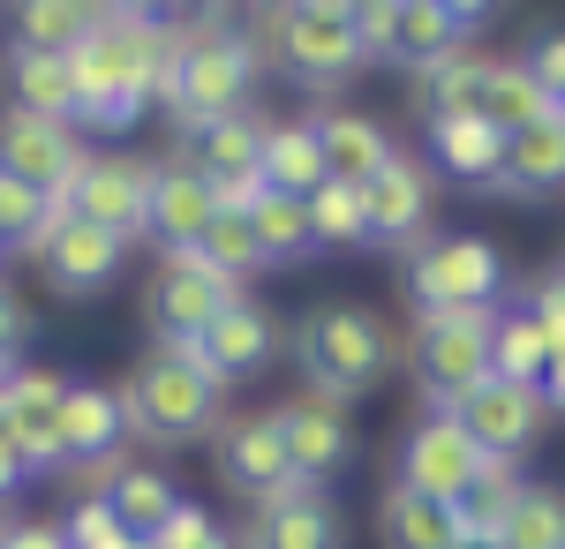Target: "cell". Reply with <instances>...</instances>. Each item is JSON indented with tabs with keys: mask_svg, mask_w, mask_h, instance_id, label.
<instances>
[{
	"mask_svg": "<svg viewBox=\"0 0 565 549\" xmlns=\"http://www.w3.org/2000/svg\"><path fill=\"white\" fill-rule=\"evenodd\" d=\"M0 384H8V377H0Z\"/></svg>",
	"mask_w": 565,
	"mask_h": 549,
	"instance_id": "db71d44e",
	"label": "cell"
},
{
	"mask_svg": "<svg viewBox=\"0 0 565 549\" xmlns=\"http://www.w3.org/2000/svg\"><path fill=\"white\" fill-rule=\"evenodd\" d=\"M505 249L490 234H430L407 256V309L415 324H445V316H498L505 309Z\"/></svg>",
	"mask_w": 565,
	"mask_h": 549,
	"instance_id": "277c9868",
	"label": "cell"
},
{
	"mask_svg": "<svg viewBox=\"0 0 565 549\" xmlns=\"http://www.w3.org/2000/svg\"><path fill=\"white\" fill-rule=\"evenodd\" d=\"M482 76H490L482 53H452V61L423 68V76H415V114H423V121H437V114H476Z\"/></svg>",
	"mask_w": 565,
	"mask_h": 549,
	"instance_id": "e575fe53",
	"label": "cell"
},
{
	"mask_svg": "<svg viewBox=\"0 0 565 549\" xmlns=\"http://www.w3.org/2000/svg\"><path fill=\"white\" fill-rule=\"evenodd\" d=\"M476 466H482V452L468 444V429L452 422V415H423V422L399 437L392 482L415 489V497H430V505H460V489L476 482Z\"/></svg>",
	"mask_w": 565,
	"mask_h": 549,
	"instance_id": "2e32d148",
	"label": "cell"
},
{
	"mask_svg": "<svg viewBox=\"0 0 565 549\" xmlns=\"http://www.w3.org/2000/svg\"><path fill=\"white\" fill-rule=\"evenodd\" d=\"M114 460H129V407H121V384L68 377V391H61V466L106 474Z\"/></svg>",
	"mask_w": 565,
	"mask_h": 549,
	"instance_id": "ffe728a7",
	"label": "cell"
},
{
	"mask_svg": "<svg viewBox=\"0 0 565 549\" xmlns=\"http://www.w3.org/2000/svg\"><path fill=\"white\" fill-rule=\"evenodd\" d=\"M242 294H249V287L218 279L204 256H159V263H151V279H143V324H151V338L196 346V338L212 332Z\"/></svg>",
	"mask_w": 565,
	"mask_h": 549,
	"instance_id": "ba28073f",
	"label": "cell"
},
{
	"mask_svg": "<svg viewBox=\"0 0 565 549\" xmlns=\"http://www.w3.org/2000/svg\"><path fill=\"white\" fill-rule=\"evenodd\" d=\"M23 482H31V466H23V452H15V444H8V429H0V512H8V497H15Z\"/></svg>",
	"mask_w": 565,
	"mask_h": 549,
	"instance_id": "bcb514c9",
	"label": "cell"
},
{
	"mask_svg": "<svg viewBox=\"0 0 565 549\" xmlns=\"http://www.w3.org/2000/svg\"><path fill=\"white\" fill-rule=\"evenodd\" d=\"M90 31V8L84 0H23V8H8V45H23V53H76Z\"/></svg>",
	"mask_w": 565,
	"mask_h": 549,
	"instance_id": "d6a6232c",
	"label": "cell"
},
{
	"mask_svg": "<svg viewBox=\"0 0 565 549\" xmlns=\"http://www.w3.org/2000/svg\"><path fill=\"white\" fill-rule=\"evenodd\" d=\"M23 346H31V301L15 294V279H0V377L15 369Z\"/></svg>",
	"mask_w": 565,
	"mask_h": 549,
	"instance_id": "ee69618b",
	"label": "cell"
},
{
	"mask_svg": "<svg viewBox=\"0 0 565 549\" xmlns=\"http://www.w3.org/2000/svg\"><path fill=\"white\" fill-rule=\"evenodd\" d=\"M415 391L423 415H452L476 384H490V316H445V324H415Z\"/></svg>",
	"mask_w": 565,
	"mask_h": 549,
	"instance_id": "9c48e42d",
	"label": "cell"
},
{
	"mask_svg": "<svg viewBox=\"0 0 565 549\" xmlns=\"http://www.w3.org/2000/svg\"><path fill=\"white\" fill-rule=\"evenodd\" d=\"M189 256H204L218 279H234V287H249L257 271H271V263H264V249H257V226H249V212H218L212 234H204Z\"/></svg>",
	"mask_w": 565,
	"mask_h": 549,
	"instance_id": "8d00e7d4",
	"label": "cell"
},
{
	"mask_svg": "<svg viewBox=\"0 0 565 549\" xmlns=\"http://www.w3.org/2000/svg\"><path fill=\"white\" fill-rule=\"evenodd\" d=\"M8 549H68V535H61V519H15Z\"/></svg>",
	"mask_w": 565,
	"mask_h": 549,
	"instance_id": "f6af8a7d",
	"label": "cell"
},
{
	"mask_svg": "<svg viewBox=\"0 0 565 549\" xmlns=\"http://www.w3.org/2000/svg\"><path fill=\"white\" fill-rule=\"evenodd\" d=\"M61 391H68V377L31 369V362H15L0 384V429H8V444L23 452L31 474L61 466Z\"/></svg>",
	"mask_w": 565,
	"mask_h": 549,
	"instance_id": "44dd1931",
	"label": "cell"
},
{
	"mask_svg": "<svg viewBox=\"0 0 565 549\" xmlns=\"http://www.w3.org/2000/svg\"><path fill=\"white\" fill-rule=\"evenodd\" d=\"M31 256H39V271H45V287H53V294L90 301V294H106V287L121 279L129 241H114V234H98V226H84V218L61 212L53 226H45V241Z\"/></svg>",
	"mask_w": 565,
	"mask_h": 549,
	"instance_id": "d6986e66",
	"label": "cell"
},
{
	"mask_svg": "<svg viewBox=\"0 0 565 549\" xmlns=\"http://www.w3.org/2000/svg\"><path fill=\"white\" fill-rule=\"evenodd\" d=\"M521 68L551 90V106H558V98H565V31H535L527 53H521Z\"/></svg>",
	"mask_w": 565,
	"mask_h": 549,
	"instance_id": "7bdbcfd3",
	"label": "cell"
},
{
	"mask_svg": "<svg viewBox=\"0 0 565 549\" xmlns=\"http://www.w3.org/2000/svg\"><path fill=\"white\" fill-rule=\"evenodd\" d=\"M324 181V151L309 121H271L264 128V189L271 196H309Z\"/></svg>",
	"mask_w": 565,
	"mask_h": 549,
	"instance_id": "4dcf8cb0",
	"label": "cell"
},
{
	"mask_svg": "<svg viewBox=\"0 0 565 549\" xmlns=\"http://www.w3.org/2000/svg\"><path fill=\"white\" fill-rule=\"evenodd\" d=\"M535 391H543V407H551V415H565V354L543 369V384H535Z\"/></svg>",
	"mask_w": 565,
	"mask_h": 549,
	"instance_id": "7dc6e473",
	"label": "cell"
},
{
	"mask_svg": "<svg viewBox=\"0 0 565 549\" xmlns=\"http://www.w3.org/2000/svg\"><path fill=\"white\" fill-rule=\"evenodd\" d=\"M90 497H98V505H114V519H121L129 535H151V527L181 505L174 474H167V466H151V460H114L106 474H90Z\"/></svg>",
	"mask_w": 565,
	"mask_h": 549,
	"instance_id": "4316f807",
	"label": "cell"
},
{
	"mask_svg": "<svg viewBox=\"0 0 565 549\" xmlns=\"http://www.w3.org/2000/svg\"><path fill=\"white\" fill-rule=\"evenodd\" d=\"M264 39L302 90H340L370 61L362 31H354V0H287L264 15Z\"/></svg>",
	"mask_w": 565,
	"mask_h": 549,
	"instance_id": "52a82bcc",
	"label": "cell"
},
{
	"mask_svg": "<svg viewBox=\"0 0 565 549\" xmlns=\"http://www.w3.org/2000/svg\"><path fill=\"white\" fill-rule=\"evenodd\" d=\"M279 338H287V332H279V316H271L264 301L242 294L212 332L196 338V354H204V369H212L218 384H249V377H264V369L279 362Z\"/></svg>",
	"mask_w": 565,
	"mask_h": 549,
	"instance_id": "7402d4cb",
	"label": "cell"
},
{
	"mask_svg": "<svg viewBox=\"0 0 565 549\" xmlns=\"http://www.w3.org/2000/svg\"><path fill=\"white\" fill-rule=\"evenodd\" d=\"M476 23H482L476 0H362V8H354L362 53L407 68V76H423V68H437V61L468 53Z\"/></svg>",
	"mask_w": 565,
	"mask_h": 549,
	"instance_id": "8992f818",
	"label": "cell"
},
{
	"mask_svg": "<svg viewBox=\"0 0 565 549\" xmlns=\"http://www.w3.org/2000/svg\"><path fill=\"white\" fill-rule=\"evenodd\" d=\"M0 256H8V241H0Z\"/></svg>",
	"mask_w": 565,
	"mask_h": 549,
	"instance_id": "f5cc1de1",
	"label": "cell"
},
{
	"mask_svg": "<svg viewBox=\"0 0 565 549\" xmlns=\"http://www.w3.org/2000/svg\"><path fill=\"white\" fill-rule=\"evenodd\" d=\"M143 196H151V159H129V151H90L76 189L61 212L114 234V241H143Z\"/></svg>",
	"mask_w": 565,
	"mask_h": 549,
	"instance_id": "4fadbf2b",
	"label": "cell"
},
{
	"mask_svg": "<svg viewBox=\"0 0 565 549\" xmlns=\"http://www.w3.org/2000/svg\"><path fill=\"white\" fill-rule=\"evenodd\" d=\"M498 542H505V549H565V489L527 482V497L513 505V519H505Z\"/></svg>",
	"mask_w": 565,
	"mask_h": 549,
	"instance_id": "f35d334b",
	"label": "cell"
},
{
	"mask_svg": "<svg viewBox=\"0 0 565 549\" xmlns=\"http://www.w3.org/2000/svg\"><path fill=\"white\" fill-rule=\"evenodd\" d=\"M551 279H558V287H565V263H558V271H551Z\"/></svg>",
	"mask_w": 565,
	"mask_h": 549,
	"instance_id": "f907efd6",
	"label": "cell"
},
{
	"mask_svg": "<svg viewBox=\"0 0 565 549\" xmlns=\"http://www.w3.org/2000/svg\"><path fill=\"white\" fill-rule=\"evenodd\" d=\"M543 369H551V346L535 332V316H527V309H498V316H490V377L543 384Z\"/></svg>",
	"mask_w": 565,
	"mask_h": 549,
	"instance_id": "836d02e7",
	"label": "cell"
},
{
	"mask_svg": "<svg viewBox=\"0 0 565 549\" xmlns=\"http://www.w3.org/2000/svg\"><path fill=\"white\" fill-rule=\"evenodd\" d=\"M212 466H218V489L242 497V505H279L287 489H302V474L279 444V422L271 415H234V422L212 429Z\"/></svg>",
	"mask_w": 565,
	"mask_h": 549,
	"instance_id": "30bf717a",
	"label": "cell"
},
{
	"mask_svg": "<svg viewBox=\"0 0 565 549\" xmlns=\"http://www.w3.org/2000/svg\"><path fill=\"white\" fill-rule=\"evenodd\" d=\"M309 128H317V151H324V181L362 189V181H377V173L399 159L392 128L377 121V114H362V106H324Z\"/></svg>",
	"mask_w": 565,
	"mask_h": 549,
	"instance_id": "603a6c76",
	"label": "cell"
},
{
	"mask_svg": "<svg viewBox=\"0 0 565 549\" xmlns=\"http://www.w3.org/2000/svg\"><path fill=\"white\" fill-rule=\"evenodd\" d=\"M90 143L68 121H39V114H0V173H15L23 189H39L45 204H68L76 173H84Z\"/></svg>",
	"mask_w": 565,
	"mask_h": 549,
	"instance_id": "7c38bea8",
	"label": "cell"
},
{
	"mask_svg": "<svg viewBox=\"0 0 565 549\" xmlns=\"http://www.w3.org/2000/svg\"><path fill=\"white\" fill-rule=\"evenodd\" d=\"M437 218V173L430 159H415V151H399L377 181H362V226H370V241L377 249H423V234H430Z\"/></svg>",
	"mask_w": 565,
	"mask_h": 549,
	"instance_id": "5bb4252c",
	"label": "cell"
},
{
	"mask_svg": "<svg viewBox=\"0 0 565 549\" xmlns=\"http://www.w3.org/2000/svg\"><path fill=\"white\" fill-rule=\"evenodd\" d=\"M8 527H15V519H8V512H0V549H8Z\"/></svg>",
	"mask_w": 565,
	"mask_h": 549,
	"instance_id": "681fc988",
	"label": "cell"
},
{
	"mask_svg": "<svg viewBox=\"0 0 565 549\" xmlns=\"http://www.w3.org/2000/svg\"><path fill=\"white\" fill-rule=\"evenodd\" d=\"M452 422L468 429V444H476L482 460H527L535 437H543V422H551V407H543L535 384L490 377V384H476V391L452 407Z\"/></svg>",
	"mask_w": 565,
	"mask_h": 549,
	"instance_id": "9a60e30c",
	"label": "cell"
},
{
	"mask_svg": "<svg viewBox=\"0 0 565 549\" xmlns=\"http://www.w3.org/2000/svg\"><path fill=\"white\" fill-rule=\"evenodd\" d=\"M264 76V45L226 23V15H181L167 31V76H159V106L181 136L226 121V114H249V90Z\"/></svg>",
	"mask_w": 565,
	"mask_h": 549,
	"instance_id": "7a4b0ae2",
	"label": "cell"
},
{
	"mask_svg": "<svg viewBox=\"0 0 565 549\" xmlns=\"http://www.w3.org/2000/svg\"><path fill=\"white\" fill-rule=\"evenodd\" d=\"M53 218H61V204H45L39 189H23L15 173H0V241L8 249H39Z\"/></svg>",
	"mask_w": 565,
	"mask_h": 549,
	"instance_id": "ab89813d",
	"label": "cell"
},
{
	"mask_svg": "<svg viewBox=\"0 0 565 549\" xmlns=\"http://www.w3.org/2000/svg\"><path fill=\"white\" fill-rule=\"evenodd\" d=\"M521 309L535 316V332H543V346H551V362H558V354H565V287L551 279V271H543V279L527 287V301H521Z\"/></svg>",
	"mask_w": 565,
	"mask_h": 549,
	"instance_id": "b9f144b4",
	"label": "cell"
},
{
	"mask_svg": "<svg viewBox=\"0 0 565 549\" xmlns=\"http://www.w3.org/2000/svg\"><path fill=\"white\" fill-rule=\"evenodd\" d=\"M271 422H279V444H287V460L302 474L309 489H324L340 466L354 460V422L340 399H324V391H295V399H279L271 407Z\"/></svg>",
	"mask_w": 565,
	"mask_h": 549,
	"instance_id": "e0dca14e",
	"label": "cell"
},
{
	"mask_svg": "<svg viewBox=\"0 0 565 549\" xmlns=\"http://www.w3.org/2000/svg\"><path fill=\"white\" fill-rule=\"evenodd\" d=\"M167 31H174V15H159V8H90L84 45L68 53L76 136H129L143 121V106H159Z\"/></svg>",
	"mask_w": 565,
	"mask_h": 549,
	"instance_id": "6da1fadb",
	"label": "cell"
},
{
	"mask_svg": "<svg viewBox=\"0 0 565 549\" xmlns=\"http://www.w3.org/2000/svg\"><path fill=\"white\" fill-rule=\"evenodd\" d=\"M218 218V196L204 189V173L189 159H151V196H143V241H159V256H189Z\"/></svg>",
	"mask_w": 565,
	"mask_h": 549,
	"instance_id": "ac0fdd59",
	"label": "cell"
},
{
	"mask_svg": "<svg viewBox=\"0 0 565 549\" xmlns=\"http://www.w3.org/2000/svg\"><path fill=\"white\" fill-rule=\"evenodd\" d=\"M377 542L385 549H452L460 542V519H452V505H430V497L392 482L385 505H377Z\"/></svg>",
	"mask_w": 565,
	"mask_h": 549,
	"instance_id": "f1b7e54d",
	"label": "cell"
},
{
	"mask_svg": "<svg viewBox=\"0 0 565 549\" xmlns=\"http://www.w3.org/2000/svg\"><path fill=\"white\" fill-rule=\"evenodd\" d=\"M218 399H226V384L204 369L196 346H174V338H151V346L129 362V377H121L129 437L167 444V452H174V444H196V437H212V429H218Z\"/></svg>",
	"mask_w": 565,
	"mask_h": 549,
	"instance_id": "3957f363",
	"label": "cell"
},
{
	"mask_svg": "<svg viewBox=\"0 0 565 549\" xmlns=\"http://www.w3.org/2000/svg\"><path fill=\"white\" fill-rule=\"evenodd\" d=\"M423 143H430V173H437V181L498 189V166H505V136L482 121V114H437V121H423Z\"/></svg>",
	"mask_w": 565,
	"mask_h": 549,
	"instance_id": "cb8c5ba5",
	"label": "cell"
},
{
	"mask_svg": "<svg viewBox=\"0 0 565 549\" xmlns=\"http://www.w3.org/2000/svg\"><path fill=\"white\" fill-rule=\"evenodd\" d=\"M309 212V249H362L370 241V226H362V189L348 181H317L302 196Z\"/></svg>",
	"mask_w": 565,
	"mask_h": 549,
	"instance_id": "d590c367",
	"label": "cell"
},
{
	"mask_svg": "<svg viewBox=\"0 0 565 549\" xmlns=\"http://www.w3.org/2000/svg\"><path fill=\"white\" fill-rule=\"evenodd\" d=\"M249 226H257L264 263H295V256H309V212H302V196H271V189H264L257 204H249Z\"/></svg>",
	"mask_w": 565,
	"mask_h": 549,
	"instance_id": "74e56055",
	"label": "cell"
},
{
	"mask_svg": "<svg viewBox=\"0 0 565 549\" xmlns=\"http://www.w3.org/2000/svg\"><path fill=\"white\" fill-rule=\"evenodd\" d=\"M212 535H218V519H212V505H196V497H181L151 535H143V549H212Z\"/></svg>",
	"mask_w": 565,
	"mask_h": 549,
	"instance_id": "60d3db41",
	"label": "cell"
},
{
	"mask_svg": "<svg viewBox=\"0 0 565 549\" xmlns=\"http://www.w3.org/2000/svg\"><path fill=\"white\" fill-rule=\"evenodd\" d=\"M264 128L271 121H257V114H226V121L181 136V159L204 173L218 212H249L264 196Z\"/></svg>",
	"mask_w": 565,
	"mask_h": 549,
	"instance_id": "8fae6325",
	"label": "cell"
},
{
	"mask_svg": "<svg viewBox=\"0 0 565 549\" xmlns=\"http://www.w3.org/2000/svg\"><path fill=\"white\" fill-rule=\"evenodd\" d=\"M476 114L498 136H521V128H535L543 114H551V90L527 76L521 61H490V76H482V98H476Z\"/></svg>",
	"mask_w": 565,
	"mask_h": 549,
	"instance_id": "1f68e13d",
	"label": "cell"
},
{
	"mask_svg": "<svg viewBox=\"0 0 565 549\" xmlns=\"http://www.w3.org/2000/svg\"><path fill=\"white\" fill-rule=\"evenodd\" d=\"M295 362H302V384L324 391V399H362L370 384L392 369V338L385 316L362 309V301H324L295 324Z\"/></svg>",
	"mask_w": 565,
	"mask_h": 549,
	"instance_id": "5b68a950",
	"label": "cell"
},
{
	"mask_svg": "<svg viewBox=\"0 0 565 549\" xmlns=\"http://www.w3.org/2000/svg\"><path fill=\"white\" fill-rule=\"evenodd\" d=\"M558 121H565V98H558Z\"/></svg>",
	"mask_w": 565,
	"mask_h": 549,
	"instance_id": "816d5d0a",
	"label": "cell"
},
{
	"mask_svg": "<svg viewBox=\"0 0 565 549\" xmlns=\"http://www.w3.org/2000/svg\"><path fill=\"white\" fill-rule=\"evenodd\" d=\"M551 189H565V121H558V106H551L535 128L505 136V166H498V196L535 204V196H551Z\"/></svg>",
	"mask_w": 565,
	"mask_h": 549,
	"instance_id": "83f0119b",
	"label": "cell"
},
{
	"mask_svg": "<svg viewBox=\"0 0 565 549\" xmlns=\"http://www.w3.org/2000/svg\"><path fill=\"white\" fill-rule=\"evenodd\" d=\"M452 549H505V542H498V535H460Z\"/></svg>",
	"mask_w": 565,
	"mask_h": 549,
	"instance_id": "c3c4849f",
	"label": "cell"
},
{
	"mask_svg": "<svg viewBox=\"0 0 565 549\" xmlns=\"http://www.w3.org/2000/svg\"><path fill=\"white\" fill-rule=\"evenodd\" d=\"M0 84H8V114H39V121H68L76 128V68L61 53H0Z\"/></svg>",
	"mask_w": 565,
	"mask_h": 549,
	"instance_id": "d4e9b609",
	"label": "cell"
},
{
	"mask_svg": "<svg viewBox=\"0 0 565 549\" xmlns=\"http://www.w3.org/2000/svg\"><path fill=\"white\" fill-rule=\"evenodd\" d=\"M348 542V527H340V505L324 497V489H287L279 505L257 512V527H249V549H340Z\"/></svg>",
	"mask_w": 565,
	"mask_h": 549,
	"instance_id": "484cf974",
	"label": "cell"
},
{
	"mask_svg": "<svg viewBox=\"0 0 565 549\" xmlns=\"http://www.w3.org/2000/svg\"><path fill=\"white\" fill-rule=\"evenodd\" d=\"M521 497H527L521 460H482L476 482L460 489L452 519H460V535H505V519H513V505H521Z\"/></svg>",
	"mask_w": 565,
	"mask_h": 549,
	"instance_id": "f546056e",
	"label": "cell"
}]
</instances>
